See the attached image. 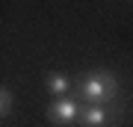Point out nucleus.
Here are the masks:
<instances>
[{
    "mask_svg": "<svg viewBox=\"0 0 133 127\" xmlns=\"http://www.w3.org/2000/svg\"><path fill=\"white\" fill-rule=\"evenodd\" d=\"M74 98L86 106H109L118 104V77L109 68H89L80 80H74Z\"/></svg>",
    "mask_w": 133,
    "mask_h": 127,
    "instance_id": "1",
    "label": "nucleus"
},
{
    "mask_svg": "<svg viewBox=\"0 0 133 127\" xmlns=\"http://www.w3.org/2000/svg\"><path fill=\"white\" fill-rule=\"evenodd\" d=\"M80 106L83 104L74 95H68V98H53L48 104V109H44V115H48V121L56 124V127H74L77 118H80Z\"/></svg>",
    "mask_w": 133,
    "mask_h": 127,
    "instance_id": "2",
    "label": "nucleus"
},
{
    "mask_svg": "<svg viewBox=\"0 0 133 127\" xmlns=\"http://www.w3.org/2000/svg\"><path fill=\"white\" fill-rule=\"evenodd\" d=\"M118 112H115V104L109 106H80V118H77V127H112Z\"/></svg>",
    "mask_w": 133,
    "mask_h": 127,
    "instance_id": "3",
    "label": "nucleus"
},
{
    "mask_svg": "<svg viewBox=\"0 0 133 127\" xmlns=\"http://www.w3.org/2000/svg\"><path fill=\"white\" fill-rule=\"evenodd\" d=\"M44 92L50 98H68V95H74V77L68 71H48L44 74Z\"/></svg>",
    "mask_w": 133,
    "mask_h": 127,
    "instance_id": "4",
    "label": "nucleus"
},
{
    "mask_svg": "<svg viewBox=\"0 0 133 127\" xmlns=\"http://www.w3.org/2000/svg\"><path fill=\"white\" fill-rule=\"evenodd\" d=\"M9 109H12V92L0 86V118L9 115Z\"/></svg>",
    "mask_w": 133,
    "mask_h": 127,
    "instance_id": "5",
    "label": "nucleus"
}]
</instances>
